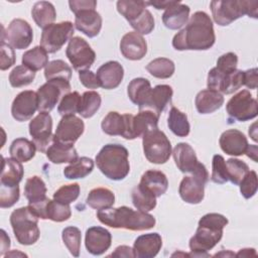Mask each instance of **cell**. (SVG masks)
Instances as JSON below:
<instances>
[{"label":"cell","mask_w":258,"mask_h":258,"mask_svg":"<svg viewBox=\"0 0 258 258\" xmlns=\"http://www.w3.org/2000/svg\"><path fill=\"white\" fill-rule=\"evenodd\" d=\"M216 41L213 21L204 11H197L190 16L185 27L172 39L176 50H207Z\"/></svg>","instance_id":"obj_1"},{"label":"cell","mask_w":258,"mask_h":258,"mask_svg":"<svg viewBox=\"0 0 258 258\" xmlns=\"http://www.w3.org/2000/svg\"><path fill=\"white\" fill-rule=\"evenodd\" d=\"M228 219L218 213H210L199 221L196 234L189 240V257H210L209 250L213 249L223 237V229Z\"/></svg>","instance_id":"obj_2"},{"label":"cell","mask_w":258,"mask_h":258,"mask_svg":"<svg viewBox=\"0 0 258 258\" xmlns=\"http://www.w3.org/2000/svg\"><path fill=\"white\" fill-rule=\"evenodd\" d=\"M98 220L111 228L126 229L130 231H143L155 226V218L147 212L134 211L129 207L108 208L98 210Z\"/></svg>","instance_id":"obj_3"},{"label":"cell","mask_w":258,"mask_h":258,"mask_svg":"<svg viewBox=\"0 0 258 258\" xmlns=\"http://www.w3.org/2000/svg\"><path fill=\"white\" fill-rule=\"evenodd\" d=\"M129 152L121 144H106L96 155V164L100 171L111 180L124 179L129 171Z\"/></svg>","instance_id":"obj_4"},{"label":"cell","mask_w":258,"mask_h":258,"mask_svg":"<svg viewBox=\"0 0 258 258\" xmlns=\"http://www.w3.org/2000/svg\"><path fill=\"white\" fill-rule=\"evenodd\" d=\"M210 7L214 21L220 26H227L245 14L255 19L258 17L257 1L215 0Z\"/></svg>","instance_id":"obj_5"},{"label":"cell","mask_w":258,"mask_h":258,"mask_svg":"<svg viewBox=\"0 0 258 258\" xmlns=\"http://www.w3.org/2000/svg\"><path fill=\"white\" fill-rule=\"evenodd\" d=\"M38 217L29 206L14 210L10 215V224L17 242L21 245H32L39 238Z\"/></svg>","instance_id":"obj_6"},{"label":"cell","mask_w":258,"mask_h":258,"mask_svg":"<svg viewBox=\"0 0 258 258\" xmlns=\"http://www.w3.org/2000/svg\"><path fill=\"white\" fill-rule=\"evenodd\" d=\"M209 180V173L206 166L200 163L198 168L187 176H184L178 187V194L182 201L187 204H200L205 197V184Z\"/></svg>","instance_id":"obj_7"},{"label":"cell","mask_w":258,"mask_h":258,"mask_svg":"<svg viewBox=\"0 0 258 258\" xmlns=\"http://www.w3.org/2000/svg\"><path fill=\"white\" fill-rule=\"evenodd\" d=\"M143 152L146 159L154 164L165 163L171 155V144L164 132L155 129L142 137Z\"/></svg>","instance_id":"obj_8"},{"label":"cell","mask_w":258,"mask_h":258,"mask_svg":"<svg viewBox=\"0 0 258 258\" xmlns=\"http://www.w3.org/2000/svg\"><path fill=\"white\" fill-rule=\"evenodd\" d=\"M75 32L74 24L71 21L52 23L43 28L40 37V46L47 53L58 51L66 42L70 41Z\"/></svg>","instance_id":"obj_9"},{"label":"cell","mask_w":258,"mask_h":258,"mask_svg":"<svg viewBox=\"0 0 258 258\" xmlns=\"http://www.w3.org/2000/svg\"><path fill=\"white\" fill-rule=\"evenodd\" d=\"M226 110L230 118L244 122L257 117L258 103L248 90H242L228 101Z\"/></svg>","instance_id":"obj_10"},{"label":"cell","mask_w":258,"mask_h":258,"mask_svg":"<svg viewBox=\"0 0 258 258\" xmlns=\"http://www.w3.org/2000/svg\"><path fill=\"white\" fill-rule=\"evenodd\" d=\"M71 89L70 82L64 80H50L40 86L36 92L39 113H49L64 95L71 93Z\"/></svg>","instance_id":"obj_11"},{"label":"cell","mask_w":258,"mask_h":258,"mask_svg":"<svg viewBox=\"0 0 258 258\" xmlns=\"http://www.w3.org/2000/svg\"><path fill=\"white\" fill-rule=\"evenodd\" d=\"M33 39V30L30 24L20 18L13 19L6 30L1 26V41H6L12 48H27Z\"/></svg>","instance_id":"obj_12"},{"label":"cell","mask_w":258,"mask_h":258,"mask_svg":"<svg viewBox=\"0 0 258 258\" xmlns=\"http://www.w3.org/2000/svg\"><path fill=\"white\" fill-rule=\"evenodd\" d=\"M207 86L208 89L218 91L221 94H232L244 86V72L235 70L232 73L226 74L220 72L215 67L208 74Z\"/></svg>","instance_id":"obj_13"},{"label":"cell","mask_w":258,"mask_h":258,"mask_svg":"<svg viewBox=\"0 0 258 258\" xmlns=\"http://www.w3.org/2000/svg\"><path fill=\"white\" fill-rule=\"evenodd\" d=\"M66 54L73 68L79 72L89 70L96 58V53L91 45L80 36L71 38L66 49Z\"/></svg>","instance_id":"obj_14"},{"label":"cell","mask_w":258,"mask_h":258,"mask_svg":"<svg viewBox=\"0 0 258 258\" xmlns=\"http://www.w3.org/2000/svg\"><path fill=\"white\" fill-rule=\"evenodd\" d=\"M29 134L36 149L40 152H46L52 143V118L49 113L40 112L28 125Z\"/></svg>","instance_id":"obj_15"},{"label":"cell","mask_w":258,"mask_h":258,"mask_svg":"<svg viewBox=\"0 0 258 258\" xmlns=\"http://www.w3.org/2000/svg\"><path fill=\"white\" fill-rule=\"evenodd\" d=\"M132 119L133 115L131 114L121 115L116 111H111L102 120V131L110 136L119 135L125 139L133 140Z\"/></svg>","instance_id":"obj_16"},{"label":"cell","mask_w":258,"mask_h":258,"mask_svg":"<svg viewBox=\"0 0 258 258\" xmlns=\"http://www.w3.org/2000/svg\"><path fill=\"white\" fill-rule=\"evenodd\" d=\"M84 130L85 124L81 118L76 115L63 116L57 124L52 140L63 144L74 145L84 133Z\"/></svg>","instance_id":"obj_17"},{"label":"cell","mask_w":258,"mask_h":258,"mask_svg":"<svg viewBox=\"0 0 258 258\" xmlns=\"http://www.w3.org/2000/svg\"><path fill=\"white\" fill-rule=\"evenodd\" d=\"M38 110V98L34 91L26 90L20 92L11 105L12 117L19 122H24L32 118Z\"/></svg>","instance_id":"obj_18"},{"label":"cell","mask_w":258,"mask_h":258,"mask_svg":"<svg viewBox=\"0 0 258 258\" xmlns=\"http://www.w3.org/2000/svg\"><path fill=\"white\" fill-rule=\"evenodd\" d=\"M120 50L125 58L139 60L142 59L147 52V43L140 33L130 31L123 35L120 41Z\"/></svg>","instance_id":"obj_19"},{"label":"cell","mask_w":258,"mask_h":258,"mask_svg":"<svg viewBox=\"0 0 258 258\" xmlns=\"http://www.w3.org/2000/svg\"><path fill=\"white\" fill-rule=\"evenodd\" d=\"M111 233L103 227H91L87 230L85 236V245L92 255H102L111 246Z\"/></svg>","instance_id":"obj_20"},{"label":"cell","mask_w":258,"mask_h":258,"mask_svg":"<svg viewBox=\"0 0 258 258\" xmlns=\"http://www.w3.org/2000/svg\"><path fill=\"white\" fill-rule=\"evenodd\" d=\"M75 26L88 37L97 36L102 28V17L95 8L80 10L75 13Z\"/></svg>","instance_id":"obj_21"},{"label":"cell","mask_w":258,"mask_h":258,"mask_svg":"<svg viewBox=\"0 0 258 258\" xmlns=\"http://www.w3.org/2000/svg\"><path fill=\"white\" fill-rule=\"evenodd\" d=\"M219 144L226 154L233 156L245 154L249 145L247 137L237 129H228L224 131L220 136Z\"/></svg>","instance_id":"obj_22"},{"label":"cell","mask_w":258,"mask_h":258,"mask_svg":"<svg viewBox=\"0 0 258 258\" xmlns=\"http://www.w3.org/2000/svg\"><path fill=\"white\" fill-rule=\"evenodd\" d=\"M162 239L158 233H148L136 238L133 244V256L136 258H153L160 251Z\"/></svg>","instance_id":"obj_23"},{"label":"cell","mask_w":258,"mask_h":258,"mask_svg":"<svg viewBox=\"0 0 258 258\" xmlns=\"http://www.w3.org/2000/svg\"><path fill=\"white\" fill-rule=\"evenodd\" d=\"M96 75L103 89L112 90L121 84L124 77V69L118 61L110 60L103 63Z\"/></svg>","instance_id":"obj_24"},{"label":"cell","mask_w":258,"mask_h":258,"mask_svg":"<svg viewBox=\"0 0 258 258\" xmlns=\"http://www.w3.org/2000/svg\"><path fill=\"white\" fill-rule=\"evenodd\" d=\"M172 156L177 168L183 173H192L201 162H199L192 147L184 142L178 143L172 150Z\"/></svg>","instance_id":"obj_25"},{"label":"cell","mask_w":258,"mask_h":258,"mask_svg":"<svg viewBox=\"0 0 258 258\" xmlns=\"http://www.w3.org/2000/svg\"><path fill=\"white\" fill-rule=\"evenodd\" d=\"M172 94L173 91L170 86L157 85L153 89L151 88L144 105L139 110H150L160 116V113L170 102Z\"/></svg>","instance_id":"obj_26"},{"label":"cell","mask_w":258,"mask_h":258,"mask_svg":"<svg viewBox=\"0 0 258 258\" xmlns=\"http://www.w3.org/2000/svg\"><path fill=\"white\" fill-rule=\"evenodd\" d=\"M189 16V7L179 1H174L167 7L162 14V22L165 27L176 30L187 23Z\"/></svg>","instance_id":"obj_27"},{"label":"cell","mask_w":258,"mask_h":258,"mask_svg":"<svg viewBox=\"0 0 258 258\" xmlns=\"http://www.w3.org/2000/svg\"><path fill=\"white\" fill-rule=\"evenodd\" d=\"M159 115L150 110H139L132 119V135L133 139L143 137L146 133L158 129Z\"/></svg>","instance_id":"obj_28"},{"label":"cell","mask_w":258,"mask_h":258,"mask_svg":"<svg viewBox=\"0 0 258 258\" xmlns=\"http://www.w3.org/2000/svg\"><path fill=\"white\" fill-rule=\"evenodd\" d=\"M195 104L199 113L211 114L222 107L224 97L218 91L206 89L197 94Z\"/></svg>","instance_id":"obj_29"},{"label":"cell","mask_w":258,"mask_h":258,"mask_svg":"<svg viewBox=\"0 0 258 258\" xmlns=\"http://www.w3.org/2000/svg\"><path fill=\"white\" fill-rule=\"evenodd\" d=\"M140 185L152 192L156 198L161 197L168 188V180L166 175L155 169L145 171L140 178Z\"/></svg>","instance_id":"obj_30"},{"label":"cell","mask_w":258,"mask_h":258,"mask_svg":"<svg viewBox=\"0 0 258 258\" xmlns=\"http://www.w3.org/2000/svg\"><path fill=\"white\" fill-rule=\"evenodd\" d=\"M45 154H46V157L49 159V161L55 164H60L66 162L73 163L79 158L78 152L74 147V145L63 144L53 140L50 146L47 148Z\"/></svg>","instance_id":"obj_31"},{"label":"cell","mask_w":258,"mask_h":258,"mask_svg":"<svg viewBox=\"0 0 258 258\" xmlns=\"http://www.w3.org/2000/svg\"><path fill=\"white\" fill-rule=\"evenodd\" d=\"M24 174L23 166L20 161L10 157L2 156V169L0 175V183L2 184H19Z\"/></svg>","instance_id":"obj_32"},{"label":"cell","mask_w":258,"mask_h":258,"mask_svg":"<svg viewBox=\"0 0 258 258\" xmlns=\"http://www.w3.org/2000/svg\"><path fill=\"white\" fill-rule=\"evenodd\" d=\"M31 15L36 25L43 29L53 23L56 17V11L52 3L48 1H39L33 5Z\"/></svg>","instance_id":"obj_33"},{"label":"cell","mask_w":258,"mask_h":258,"mask_svg":"<svg viewBox=\"0 0 258 258\" xmlns=\"http://www.w3.org/2000/svg\"><path fill=\"white\" fill-rule=\"evenodd\" d=\"M150 82L147 79L135 78L129 83L127 87V94L131 102L141 109L150 93Z\"/></svg>","instance_id":"obj_34"},{"label":"cell","mask_w":258,"mask_h":258,"mask_svg":"<svg viewBox=\"0 0 258 258\" xmlns=\"http://www.w3.org/2000/svg\"><path fill=\"white\" fill-rule=\"evenodd\" d=\"M35 151L36 146L33 141H30L23 137L13 140L9 148V153L11 157L20 162H27L32 159L35 155Z\"/></svg>","instance_id":"obj_35"},{"label":"cell","mask_w":258,"mask_h":258,"mask_svg":"<svg viewBox=\"0 0 258 258\" xmlns=\"http://www.w3.org/2000/svg\"><path fill=\"white\" fill-rule=\"evenodd\" d=\"M148 2L140 0H119L117 1L118 12L131 24L138 19L146 10Z\"/></svg>","instance_id":"obj_36"},{"label":"cell","mask_w":258,"mask_h":258,"mask_svg":"<svg viewBox=\"0 0 258 258\" xmlns=\"http://www.w3.org/2000/svg\"><path fill=\"white\" fill-rule=\"evenodd\" d=\"M115 203V195L112 190L106 187L93 188L88 197L87 204L95 210H103L111 208Z\"/></svg>","instance_id":"obj_37"},{"label":"cell","mask_w":258,"mask_h":258,"mask_svg":"<svg viewBox=\"0 0 258 258\" xmlns=\"http://www.w3.org/2000/svg\"><path fill=\"white\" fill-rule=\"evenodd\" d=\"M24 196L28 205L37 204L46 199V185L41 177L33 175L29 177L24 185Z\"/></svg>","instance_id":"obj_38"},{"label":"cell","mask_w":258,"mask_h":258,"mask_svg":"<svg viewBox=\"0 0 258 258\" xmlns=\"http://www.w3.org/2000/svg\"><path fill=\"white\" fill-rule=\"evenodd\" d=\"M167 126L170 131L178 137H185L190 131L187 116L175 107H171L168 113Z\"/></svg>","instance_id":"obj_39"},{"label":"cell","mask_w":258,"mask_h":258,"mask_svg":"<svg viewBox=\"0 0 258 258\" xmlns=\"http://www.w3.org/2000/svg\"><path fill=\"white\" fill-rule=\"evenodd\" d=\"M94 168V161L90 157H79L75 162L70 163L63 169V175L68 179L84 178L89 175Z\"/></svg>","instance_id":"obj_40"},{"label":"cell","mask_w":258,"mask_h":258,"mask_svg":"<svg viewBox=\"0 0 258 258\" xmlns=\"http://www.w3.org/2000/svg\"><path fill=\"white\" fill-rule=\"evenodd\" d=\"M48 63V54L41 46H35L22 54V64L33 72L45 68Z\"/></svg>","instance_id":"obj_41"},{"label":"cell","mask_w":258,"mask_h":258,"mask_svg":"<svg viewBox=\"0 0 258 258\" xmlns=\"http://www.w3.org/2000/svg\"><path fill=\"white\" fill-rule=\"evenodd\" d=\"M132 203L137 210L149 212L156 207V197L148 189L138 184L132 189Z\"/></svg>","instance_id":"obj_42"},{"label":"cell","mask_w":258,"mask_h":258,"mask_svg":"<svg viewBox=\"0 0 258 258\" xmlns=\"http://www.w3.org/2000/svg\"><path fill=\"white\" fill-rule=\"evenodd\" d=\"M101 96L98 92L87 91L81 96L79 114L83 118H91L99 110L101 106Z\"/></svg>","instance_id":"obj_43"},{"label":"cell","mask_w":258,"mask_h":258,"mask_svg":"<svg viewBox=\"0 0 258 258\" xmlns=\"http://www.w3.org/2000/svg\"><path fill=\"white\" fill-rule=\"evenodd\" d=\"M145 69L154 78L168 79L173 75L175 67L171 59L166 57H157L151 60Z\"/></svg>","instance_id":"obj_44"},{"label":"cell","mask_w":258,"mask_h":258,"mask_svg":"<svg viewBox=\"0 0 258 258\" xmlns=\"http://www.w3.org/2000/svg\"><path fill=\"white\" fill-rule=\"evenodd\" d=\"M44 77L47 81L64 80L70 82L72 78V69L63 60L54 59L49 61L44 68Z\"/></svg>","instance_id":"obj_45"},{"label":"cell","mask_w":258,"mask_h":258,"mask_svg":"<svg viewBox=\"0 0 258 258\" xmlns=\"http://www.w3.org/2000/svg\"><path fill=\"white\" fill-rule=\"evenodd\" d=\"M61 239L63 241V244L70 251V253L74 257L80 256V249H81V230L77 227H67L62 230L61 233Z\"/></svg>","instance_id":"obj_46"},{"label":"cell","mask_w":258,"mask_h":258,"mask_svg":"<svg viewBox=\"0 0 258 258\" xmlns=\"http://www.w3.org/2000/svg\"><path fill=\"white\" fill-rule=\"evenodd\" d=\"M35 72L21 64L15 67L9 74V83L13 88H21L33 82Z\"/></svg>","instance_id":"obj_47"},{"label":"cell","mask_w":258,"mask_h":258,"mask_svg":"<svg viewBox=\"0 0 258 258\" xmlns=\"http://www.w3.org/2000/svg\"><path fill=\"white\" fill-rule=\"evenodd\" d=\"M46 220L49 219L53 222H63L71 218L72 211L70 205H64L56 201L49 200L45 210Z\"/></svg>","instance_id":"obj_48"},{"label":"cell","mask_w":258,"mask_h":258,"mask_svg":"<svg viewBox=\"0 0 258 258\" xmlns=\"http://www.w3.org/2000/svg\"><path fill=\"white\" fill-rule=\"evenodd\" d=\"M226 167L228 179L236 185H239L243 177L249 171V166L244 161L237 158H229L226 161Z\"/></svg>","instance_id":"obj_49"},{"label":"cell","mask_w":258,"mask_h":258,"mask_svg":"<svg viewBox=\"0 0 258 258\" xmlns=\"http://www.w3.org/2000/svg\"><path fill=\"white\" fill-rule=\"evenodd\" d=\"M81 102V95L78 92H73L64 95L57 106V112L59 115L68 116L75 115L79 112Z\"/></svg>","instance_id":"obj_50"},{"label":"cell","mask_w":258,"mask_h":258,"mask_svg":"<svg viewBox=\"0 0 258 258\" xmlns=\"http://www.w3.org/2000/svg\"><path fill=\"white\" fill-rule=\"evenodd\" d=\"M18 184H2L0 183V207L2 209L14 206L19 200Z\"/></svg>","instance_id":"obj_51"},{"label":"cell","mask_w":258,"mask_h":258,"mask_svg":"<svg viewBox=\"0 0 258 258\" xmlns=\"http://www.w3.org/2000/svg\"><path fill=\"white\" fill-rule=\"evenodd\" d=\"M79 195L80 185L78 183H70L62 185L55 190L53 194V200L64 205H70L79 198Z\"/></svg>","instance_id":"obj_52"},{"label":"cell","mask_w":258,"mask_h":258,"mask_svg":"<svg viewBox=\"0 0 258 258\" xmlns=\"http://www.w3.org/2000/svg\"><path fill=\"white\" fill-rule=\"evenodd\" d=\"M211 179L213 182L219 183V184H223L229 180L228 173H227V167H226V161H225L224 157L220 154H216L213 156Z\"/></svg>","instance_id":"obj_53"},{"label":"cell","mask_w":258,"mask_h":258,"mask_svg":"<svg viewBox=\"0 0 258 258\" xmlns=\"http://www.w3.org/2000/svg\"><path fill=\"white\" fill-rule=\"evenodd\" d=\"M241 195L245 199H251L255 196L258 188L257 181V173L254 170H249L247 174L243 177L241 182L239 183Z\"/></svg>","instance_id":"obj_54"},{"label":"cell","mask_w":258,"mask_h":258,"mask_svg":"<svg viewBox=\"0 0 258 258\" xmlns=\"http://www.w3.org/2000/svg\"><path fill=\"white\" fill-rule=\"evenodd\" d=\"M238 64V56L234 52H227L221 55L217 60L216 68L222 73H232L237 70Z\"/></svg>","instance_id":"obj_55"},{"label":"cell","mask_w":258,"mask_h":258,"mask_svg":"<svg viewBox=\"0 0 258 258\" xmlns=\"http://www.w3.org/2000/svg\"><path fill=\"white\" fill-rule=\"evenodd\" d=\"M0 51H1L0 69L1 71H5L11 68L15 63V53L13 48L5 41H1Z\"/></svg>","instance_id":"obj_56"},{"label":"cell","mask_w":258,"mask_h":258,"mask_svg":"<svg viewBox=\"0 0 258 258\" xmlns=\"http://www.w3.org/2000/svg\"><path fill=\"white\" fill-rule=\"evenodd\" d=\"M79 79L84 87L88 89H98L100 86V82L97 78V75L94 74L90 70H84L79 72Z\"/></svg>","instance_id":"obj_57"},{"label":"cell","mask_w":258,"mask_h":258,"mask_svg":"<svg viewBox=\"0 0 258 258\" xmlns=\"http://www.w3.org/2000/svg\"><path fill=\"white\" fill-rule=\"evenodd\" d=\"M69 5L71 11L77 13L80 10L88 9V8H95L97 6V1L95 0H71L69 1Z\"/></svg>","instance_id":"obj_58"},{"label":"cell","mask_w":258,"mask_h":258,"mask_svg":"<svg viewBox=\"0 0 258 258\" xmlns=\"http://www.w3.org/2000/svg\"><path fill=\"white\" fill-rule=\"evenodd\" d=\"M257 69H250L244 72V85L249 88L255 90L257 88Z\"/></svg>","instance_id":"obj_59"},{"label":"cell","mask_w":258,"mask_h":258,"mask_svg":"<svg viewBox=\"0 0 258 258\" xmlns=\"http://www.w3.org/2000/svg\"><path fill=\"white\" fill-rule=\"evenodd\" d=\"M110 256H113V257H134L132 248H130L129 246H125V245L117 247L115 249V251Z\"/></svg>","instance_id":"obj_60"},{"label":"cell","mask_w":258,"mask_h":258,"mask_svg":"<svg viewBox=\"0 0 258 258\" xmlns=\"http://www.w3.org/2000/svg\"><path fill=\"white\" fill-rule=\"evenodd\" d=\"M10 247V239L6 235V232L2 229L1 230V255H4L6 251L9 250Z\"/></svg>","instance_id":"obj_61"},{"label":"cell","mask_w":258,"mask_h":258,"mask_svg":"<svg viewBox=\"0 0 258 258\" xmlns=\"http://www.w3.org/2000/svg\"><path fill=\"white\" fill-rule=\"evenodd\" d=\"M173 3L174 1H152V2H148V5H151L156 9H166Z\"/></svg>","instance_id":"obj_62"},{"label":"cell","mask_w":258,"mask_h":258,"mask_svg":"<svg viewBox=\"0 0 258 258\" xmlns=\"http://www.w3.org/2000/svg\"><path fill=\"white\" fill-rule=\"evenodd\" d=\"M245 154L257 162V145H248Z\"/></svg>","instance_id":"obj_63"},{"label":"cell","mask_w":258,"mask_h":258,"mask_svg":"<svg viewBox=\"0 0 258 258\" xmlns=\"http://www.w3.org/2000/svg\"><path fill=\"white\" fill-rule=\"evenodd\" d=\"M235 256L237 257H249V256H257L256 252H255V249L253 248H245V249H241Z\"/></svg>","instance_id":"obj_64"}]
</instances>
